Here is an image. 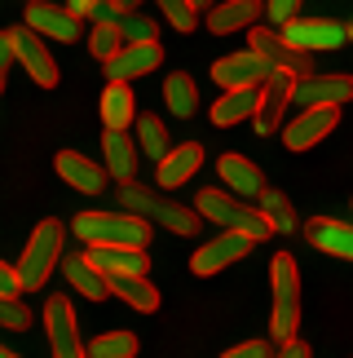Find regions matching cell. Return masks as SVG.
Masks as SVG:
<instances>
[{
    "instance_id": "cell-7",
    "label": "cell",
    "mask_w": 353,
    "mask_h": 358,
    "mask_svg": "<svg viewBox=\"0 0 353 358\" xmlns=\"http://www.w3.org/2000/svg\"><path fill=\"white\" fill-rule=\"evenodd\" d=\"M248 36H252V53H261L274 71H287V76H309L314 71V53L287 45L283 31H274V27H248Z\"/></svg>"
},
{
    "instance_id": "cell-3",
    "label": "cell",
    "mask_w": 353,
    "mask_h": 358,
    "mask_svg": "<svg viewBox=\"0 0 353 358\" xmlns=\"http://www.w3.org/2000/svg\"><path fill=\"white\" fill-rule=\"evenodd\" d=\"M119 208H124V213H137V217H146V222H159L164 230L186 235V239L199 235V226H203V217L195 208H181V203L155 195V190H146L137 182H124V186H119Z\"/></svg>"
},
{
    "instance_id": "cell-40",
    "label": "cell",
    "mask_w": 353,
    "mask_h": 358,
    "mask_svg": "<svg viewBox=\"0 0 353 358\" xmlns=\"http://www.w3.org/2000/svg\"><path fill=\"white\" fill-rule=\"evenodd\" d=\"M13 66V45H9V36L0 31V89H5V71Z\"/></svg>"
},
{
    "instance_id": "cell-35",
    "label": "cell",
    "mask_w": 353,
    "mask_h": 358,
    "mask_svg": "<svg viewBox=\"0 0 353 358\" xmlns=\"http://www.w3.org/2000/svg\"><path fill=\"white\" fill-rule=\"evenodd\" d=\"M31 319H36V314L27 310L18 296H0V327H9V332H27Z\"/></svg>"
},
{
    "instance_id": "cell-19",
    "label": "cell",
    "mask_w": 353,
    "mask_h": 358,
    "mask_svg": "<svg viewBox=\"0 0 353 358\" xmlns=\"http://www.w3.org/2000/svg\"><path fill=\"white\" fill-rule=\"evenodd\" d=\"M265 13V0H216L208 9V31L212 36H230V31H248L256 18Z\"/></svg>"
},
{
    "instance_id": "cell-24",
    "label": "cell",
    "mask_w": 353,
    "mask_h": 358,
    "mask_svg": "<svg viewBox=\"0 0 353 358\" xmlns=\"http://www.w3.org/2000/svg\"><path fill=\"white\" fill-rule=\"evenodd\" d=\"M102 150H106V177H115L119 186L133 182V173H137V142H133L128 133H102Z\"/></svg>"
},
{
    "instance_id": "cell-22",
    "label": "cell",
    "mask_w": 353,
    "mask_h": 358,
    "mask_svg": "<svg viewBox=\"0 0 353 358\" xmlns=\"http://www.w3.org/2000/svg\"><path fill=\"white\" fill-rule=\"evenodd\" d=\"M133 120H137L133 85H124V80H106V89H102V124L111 133H128Z\"/></svg>"
},
{
    "instance_id": "cell-18",
    "label": "cell",
    "mask_w": 353,
    "mask_h": 358,
    "mask_svg": "<svg viewBox=\"0 0 353 358\" xmlns=\"http://www.w3.org/2000/svg\"><path fill=\"white\" fill-rule=\"evenodd\" d=\"M199 164H203V146H199V142H176V146H168V155L159 159V173H155L159 190L186 186L190 177L199 173Z\"/></svg>"
},
{
    "instance_id": "cell-25",
    "label": "cell",
    "mask_w": 353,
    "mask_h": 358,
    "mask_svg": "<svg viewBox=\"0 0 353 358\" xmlns=\"http://www.w3.org/2000/svg\"><path fill=\"white\" fill-rule=\"evenodd\" d=\"M256 98H261V89H225L221 98L212 102V124L216 129H234V124L252 120Z\"/></svg>"
},
{
    "instance_id": "cell-17",
    "label": "cell",
    "mask_w": 353,
    "mask_h": 358,
    "mask_svg": "<svg viewBox=\"0 0 353 358\" xmlns=\"http://www.w3.org/2000/svg\"><path fill=\"white\" fill-rule=\"evenodd\" d=\"M159 62H164L159 40H142V45H124L115 58H106L102 66H106V80H124V85H133L137 76H151Z\"/></svg>"
},
{
    "instance_id": "cell-38",
    "label": "cell",
    "mask_w": 353,
    "mask_h": 358,
    "mask_svg": "<svg viewBox=\"0 0 353 358\" xmlns=\"http://www.w3.org/2000/svg\"><path fill=\"white\" fill-rule=\"evenodd\" d=\"M22 292V279H18V266L0 261V296H18Z\"/></svg>"
},
{
    "instance_id": "cell-6",
    "label": "cell",
    "mask_w": 353,
    "mask_h": 358,
    "mask_svg": "<svg viewBox=\"0 0 353 358\" xmlns=\"http://www.w3.org/2000/svg\"><path fill=\"white\" fill-rule=\"evenodd\" d=\"M5 36H9V45H13V62H22L27 76H31L40 89H53V85H58V62H53L45 36H36L27 22L22 27H9Z\"/></svg>"
},
{
    "instance_id": "cell-32",
    "label": "cell",
    "mask_w": 353,
    "mask_h": 358,
    "mask_svg": "<svg viewBox=\"0 0 353 358\" xmlns=\"http://www.w3.org/2000/svg\"><path fill=\"white\" fill-rule=\"evenodd\" d=\"M89 49H93V58L106 62V58H115L119 49H124V36H119V27L115 22H93V31H89Z\"/></svg>"
},
{
    "instance_id": "cell-29",
    "label": "cell",
    "mask_w": 353,
    "mask_h": 358,
    "mask_svg": "<svg viewBox=\"0 0 353 358\" xmlns=\"http://www.w3.org/2000/svg\"><path fill=\"white\" fill-rule=\"evenodd\" d=\"M261 217H265V226H269V235H292L296 226V213H292V199L283 195V190H261Z\"/></svg>"
},
{
    "instance_id": "cell-16",
    "label": "cell",
    "mask_w": 353,
    "mask_h": 358,
    "mask_svg": "<svg viewBox=\"0 0 353 358\" xmlns=\"http://www.w3.org/2000/svg\"><path fill=\"white\" fill-rule=\"evenodd\" d=\"M292 85H296V76H287V71H274L261 85V98H256V111H252L256 133H274L283 124V111L292 106Z\"/></svg>"
},
{
    "instance_id": "cell-34",
    "label": "cell",
    "mask_w": 353,
    "mask_h": 358,
    "mask_svg": "<svg viewBox=\"0 0 353 358\" xmlns=\"http://www.w3.org/2000/svg\"><path fill=\"white\" fill-rule=\"evenodd\" d=\"M155 5H159V13H164L176 31H195L199 27V9L190 5V0H155Z\"/></svg>"
},
{
    "instance_id": "cell-43",
    "label": "cell",
    "mask_w": 353,
    "mask_h": 358,
    "mask_svg": "<svg viewBox=\"0 0 353 358\" xmlns=\"http://www.w3.org/2000/svg\"><path fill=\"white\" fill-rule=\"evenodd\" d=\"M190 5H195V9H212V0H190Z\"/></svg>"
},
{
    "instance_id": "cell-37",
    "label": "cell",
    "mask_w": 353,
    "mask_h": 358,
    "mask_svg": "<svg viewBox=\"0 0 353 358\" xmlns=\"http://www.w3.org/2000/svg\"><path fill=\"white\" fill-rule=\"evenodd\" d=\"M269 354H274V341H243V345L225 350L221 358H269Z\"/></svg>"
},
{
    "instance_id": "cell-45",
    "label": "cell",
    "mask_w": 353,
    "mask_h": 358,
    "mask_svg": "<svg viewBox=\"0 0 353 358\" xmlns=\"http://www.w3.org/2000/svg\"><path fill=\"white\" fill-rule=\"evenodd\" d=\"M345 40H353V22H349V27H345Z\"/></svg>"
},
{
    "instance_id": "cell-15",
    "label": "cell",
    "mask_w": 353,
    "mask_h": 358,
    "mask_svg": "<svg viewBox=\"0 0 353 358\" xmlns=\"http://www.w3.org/2000/svg\"><path fill=\"white\" fill-rule=\"evenodd\" d=\"M84 261L93 270L102 274V279H124V274H146L151 270V257H146V248H111V243H93Z\"/></svg>"
},
{
    "instance_id": "cell-27",
    "label": "cell",
    "mask_w": 353,
    "mask_h": 358,
    "mask_svg": "<svg viewBox=\"0 0 353 358\" xmlns=\"http://www.w3.org/2000/svg\"><path fill=\"white\" fill-rule=\"evenodd\" d=\"M62 274H66V283L89 301H106V292H111V283H106L84 257H62Z\"/></svg>"
},
{
    "instance_id": "cell-39",
    "label": "cell",
    "mask_w": 353,
    "mask_h": 358,
    "mask_svg": "<svg viewBox=\"0 0 353 358\" xmlns=\"http://www.w3.org/2000/svg\"><path fill=\"white\" fill-rule=\"evenodd\" d=\"M269 358H309V345H305V341H283V345H274V354H269Z\"/></svg>"
},
{
    "instance_id": "cell-14",
    "label": "cell",
    "mask_w": 353,
    "mask_h": 358,
    "mask_svg": "<svg viewBox=\"0 0 353 358\" xmlns=\"http://www.w3.org/2000/svg\"><path fill=\"white\" fill-rule=\"evenodd\" d=\"M22 22L45 40H62V45L80 40V18L71 9H62V5H49V0H27V18Z\"/></svg>"
},
{
    "instance_id": "cell-36",
    "label": "cell",
    "mask_w": 353,
    "mask_h": 358,
    "mask_svg": "<svg viewBox=\"0 0 353 358\" xmlns=\"http://www.w3.org/2000/svg\"><path fill=\"white\" fill-rule=\"evenodd\" d=\"M265 18L274 22V27L301 18V0H265Z\"/></svg>"
},
{
    "instance_id": "cell-20",
    "label": "cell",
    "mask_w": 353,
    "mask_h": 358,
    "mask_svg": "<svg viewBox=\"0 0 353 358\" xmlns=\"http://www.w3.org/2000/svg\"><path fill=\"white\" fill-rule=\"evenodd\" d=\"M53 164H58V177H62L66 186L84 190V195H102V190H106V169H102V164H93V159H84L80 150H62Z\"/></svg>"
},
{
    "instance_id": "cell-9",
    "label": "cell",
    "mask_w": 353,
    "mask_h": 358,
    "mask_svg": "<svg viewBox=\"0 0 353 358\" xmlns=\"http://www.w3.org/2000/svg\"><path fill=\"white\" fill-rule=\"evenodd\" d=\"M269 76H274V66H269L261 53H252V49L225 53V58L212 62V80L221 89H261Z\"/></svg>"
},
{
    "instance_id": "cell-1",
    "label": "cell",
    "mask_w": 353,
    "mask_h": 358,
    "mask_svg": "<svg viewBox=\"0 0 353 358\" xmlns=\"http://www.w3.org/2000/svg\"><path fill=\"white\" fill-rule=\"evenodd\" d=\"M269 283H274L269 341L283 345V341H292L296 327H301V270H296V257L292 252H274V261H269Z\"/></svg>"
},
{
    "instance_id": "cell-12",
    "label": "cell",
    "mask_w": 353,
    "mask_h": 358,
    "mask_svg": "<svg viewBox=\"0 0 353 358\" xmlns=\"http://www.w3.org/2000/svg\"><path fill=\"white\" fill-rule=\"evenodd\" d=\"M252 248H256V243H252L248 235H239V230H225V235H216L212 243L195 248V261H190V270L208 279V274H221V270L234 266V261H243Z\"/></svg>"
},
{
    "instance_id": "cell-4",
    "label": "cell",
    "mask_w": 353,
    "mask_h": 358,
    "mask_svg": "<svg viewBox=\"0 0 353 358\" xmlns=\"http://www.w3.org/2000/svg\"><path fill=\"white\" fill-rule=\"evenodd\" d=\"M195 213L203 217V222H216V226H225V230H239V235H248L252 243L269 239V226H265L261 208H248V199L230 195V190H212V186L199 190V195H195Z\"/></svg>"
},
{
    "instance_id": "cell-21",
    "label": "cell",
    "mask_w": 353,
    "mask_h": 358,
    "mask_svg": "<svg viewBox=\"0 0 353 358\" xmlns=\"http://www.w3.org/2000/svg\"><path fill=\"white\" fill-rule=\"evenodd\" d=\"M216 177H221L225 190H230V195H239V199H256L265 190L261 169H256L252 159H243V155H221V159H216Z\"/></svg>"
},
{
    "instance_id": "cell-13",
    "label": "cell",
    "mask_w": 353,
    "mask_h": 358,
    "mask_svg": "<svg viewBox=\"0 0 353 358\" xmlns=\"http://www.w3.org/2000/svg\"><path fill=\"white\" fill-rule=\"evenodd\" d=\"M340 124V106H305L287 129H283V146L287 150H309Z\"/></svg>"
},
{
    "instance_id": "cell-42",
    "label": "cell",
    "mask_w": 353,
    "mask_h": 358,
    "mask_svg": "<svg viewBox=\"0 0 353 358\" xmlns=\"http://www.w3.org/2000/svg\"><path fill=\"white\" fill-rule=\"evenodd\" d=\"M111 5H115L119 13H133V9H142V5H146V0H111Z\"/></svg>"
},
{
    "instance_id": "cell-11",
    "label": "cell",
    "mask_w": 353,
    "mask_h": 358,
    "mask_svg": "<svg viewBox=\"0 0 353 358\" xmlns=\"http://www.w3.org/2000/svg\"><path fill=\"white\" fill-rule=\"evenodd\" d=\"M283 40L296 49H305V53H327V49H340L345 45V22H336V18H292V22H283Z\"/></svg>"
},
{
    "instance_id": "cell-23",
    "label": "cell",
    "mask_w": 353,
    "mask_h": 358,
    "mask_svg": "<svg viewBox=\"0 0 353 358\" xmlns=\"http://www.w3.org/2000/svg\"><path fill=\"white\" fill-rule=\"evenodd\" d=\"M305 239L318 248V252H331V257H345L353 261V226L345 222H331V217H314L305 226Z\"/></svg>"
},
{
    "instance_id": "cell-44",
    "label": "cell",
    "mask_w": 353,
    "mask_h": 358,
    "mask_svg": "<svg viewBox=\"0 0 353 358\" xmlns=\"http://www.w3.org/2000/svg\"><path fill=\"white\" fill-rule=\"evenodd\" d=\"M0 358H18V354H13V350H5V345H0Z\"/></svg>"
},
{
    "instance_id": "cell-2",
    "label": "cell",
    "mask_w": 353,
    "mask_h": 358,
    "mask_svg": "<svg viewBox=\"0 0 353 358\" xmlns=\"http://www.w3.org/2000/svg\"><path fill=\"white\" fill-rule=\"evenodd\" d=\"M75 239L93 243H111V248H146L151 243V222L137 213H106V208H93V213H80L75 217Z\"/></svg>"
},
{
    "instance_id": "cell-30",
    "label": "cell",
    "mask_w": 353,
    "mask_h": 358,
    "mask_svg": "<svg viewBox=\"0 0 353 358\" xmlns=\"http://www.w3.org/2000/svg\"><path fill=\"white\" fill-rule=\"evenodd\" d=\"M133 129H137V137H133V142H137V150H142V155H151V159H164L168 155V129H164V124H159L155 115H137V120H133Z\"/></svg>"
},
{
    "instance_id": "cell-28",
    "label": "cell",
    "mask_w": 353,
    "mask_h": 358,
    "mask_svg": "<svg viewBox=\"0 0 353 358\" xmlns=\"http://www.w3.org/2000/svg\"><path fill=\"white\" fill-rule=\"evenodd\" d=\"M164 102H168V111L176 120H190L199 111V89H195V80H190L186 71H172L164 80Z\"/></svg>"
},
{
    "instance_id": "cell-41",
    "label": "cell",
    "mask_w": 353,
    "mask_h": 358,
    "mask_svg": "<svg viewBox=\"0 0 353 358\" xmlns=\"http://www.w3.org/2000/svg\"><path fill=\"white\" fill-rule=\"evenodd\" d=\"M93 9H98V0H71V13H75V18H93Z\"/></svg>"
},
{
    "instance_id": "cell-5",
    "label": "cell",
    "mask_w": 353,
    "mask_h": 358,
    "mask_svg": "<svg viewBox=\"0 0 353 358\" xmlns=\"http://www.w3.org/2000/svg\"><path fill=\"white\" fill-rule=\"evenodd\" d=\"M62 243H66V230H62V222H53V217L31 230V239L22 248V261H18L22 292H36V287L49 283V274L58 270V261H62Z\"/></svg>"
},
{
    "instance_id": "cell-31",
    "label": "cell",
    "mask_w": 353,
    "mask_h": 358,
    "mask_svg": "<svg viewBox=\"0 0 353 358\" xmlns=\"http://www.w3.org/2000/svg\"><path fill=\"white\" fill-rule=\"evenodd\" d=\"M89 358H133L137 354V336L133 332H102L84 345Z\"/></svg>"
},
{
    "instance_id": "cell-8",
    "label": "cell",
    "mask_w": 353,
    "mask_h": 358,
    "mask_svg": "<svg viewBox=\"0 0 353 358\" xmlns=\"http://www.w3.org/2000/svg\"><path fill=\"white\" fill-rule=\"evenodd\" d=\"M45 332H49L53 358H89L84 341H80V327H75L71 296H49L45 301Z\"/></svg>"
},
{
    "instance_id": "cell-33",
    "label": "cell",
    "mask_w": 353,
    "mask_h": 358,
    "mask_svg": "<svg viewBox=\"0 0 353 358\" xmlns=\"http://www.w3.org/2000/svg\"><path fill=\"white\" fill-rule=\"evenodd\" d=\"M119 36H124V45H142V40H159V27L155 18H146L142 9H133V13H119Z\"/></svg>"
},
{
    "instance_id": "cell-10",
    "label": "cell",
    "mask_w": 353,
    "mask_h": 358,
    "mask_svg": "<svg viewBox=\"0 0 353 358\" xmlns=\"http://www.w3.org/2000/svg\"><path fill=\"white\" fill-rule=\"evenodd\" d=\"M353 102V76H296L292 85V106H345Z\"/></svg>"
},
{
    "instance_id": "cell-26",
    "label": "cell",
    "mask_w": 353,
    "mask_h": 358,
    "mask_svg": "<svg viewBox=\"0 0 353 358\" xmlns=\"http://www.w3.org/2000/svg\"><path fill=\"white\" fill-rule=\"evenodd\" d=\"M106 283H111V296H119L124 306L142 310V314L159 310V287L146 279V274H124V279H106Z\"/></svg>"
}]
</instances>
